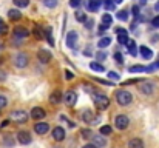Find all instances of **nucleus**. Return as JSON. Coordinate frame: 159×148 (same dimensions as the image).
Masks as SVG:
<instances>
[{"label": "nucleus", "instance_id": "f257e3e1", "mask_svg": "<svg viewBox=\"0 0 159 148\" xmlns=\"http://www.w3.org/2000/svg\"><path fill=\"white\" fill-rule=\"evenodd\" d=\"M114 99H116V102L120 106H127V105H130L133 102V94L130 91H127V90H117L116 94H114Z\"/></svg>", "mask_w": 159, "mask_h": 148}, {"label": "nucleus", "instance_id": "f03ea898", "mask_svg": "<svg viewBox=\"0 0 159 148\" xmlns=\"http://www.w3.org/2000/svg\"><path fill=\"white\" fill-rule=\"evenodd\" d=\"M82 120L85 123H88V125H98L101 122V116H96L93 110H87L82 114Z\"/></svg>", "mask_w": 159, "mask_h": 148}, {"label": "nucleus", "instance_id": "7ed1b4c3", "mask_svg": "<svg viewBox=\"0 0 159 148\" xmlns=\"http://www.w3.org/2000/svg\"><path fill=\"white\" fill-rule=\"evenodd\" d=\"M28 63H30L28 54H25V52L16 54V57H14V66H16V68H20V70H22V68H26Z\"/></svg>", "mask_w": 159, "mask_h": 148}, {"label": "nucleus", "instance_id": "20e7f679", "mask_svg": "<svg viewBox=\"0 0 159 148\" xmlns=\"http://www.w3.org/2000/svg\"><path fill=\"white\" fill-rule=\"evenodd\" d=\"M94 105H96V108L98 110H107L108 106H110V99L107 97L105 94H94Z\"/></svg>", "mask_w": 159, "mask_h": 148}, {"label": "nucleus", "instance_id": "39448f33", "mask_svg": "<svg viewBox=\"0 0 159 148\" xmlns=\"http://www.w3.org/2000/svg\"><path fill=\"white\" fill-rule=\"evenodd\" d=\"M11 119H12L16 123H25V122L28 120V114H26V111H23V110H16V111L11 113Z\"/></svg>", "mask_w": 159, "mask_h": 148}, {"label": "nucleus", "instance_id": "423d86ee", "mask_svg": "<svg viewBox=\"0 0 159 148\" xmlns=\"http://www.w3.org/2000/svg\"><path fill=\"white\" fill-rule=\"evenodd\" d=\"M114 125H116L117 130H125V128H128V125H130V119H128V116H125V114H119V116H116V119H114Z\"/></svg>", "mask_w": 159, "mask_h": 148}, {"label": "nucleus", "instance_id": "0eeeda50", "mask_svg": "<svg viewBox=\"0 0 159 148\" xmlns=\"http://www.w3.org/2000/svg\"><path fill=\"white\" fill-rule=\"evenodd\" d=\"M77 40H79V34H77L76 31H70V33L66 34V37H65V43H66L68 48H76Z\"/></svg>", "mask_w": 159, "mask_h": 148}, {"label": "nucleus", "instance_id": "6e6552de", "mask_svg": "<svg viewBox=\"0 0 159 148\" xmlns=\"http://www.w3.org/2000/svg\"><path fill=\"white\" fill-rule=\"evenodd\" d=\"M76 102H77V94H76L74 91H66V93L63 94V103H65L66 106H74Z\"/></svg>", "mask_w": 159, "mask_h": 148}, {"label": "nucleus", "instance_id": "1a4fd4ad", "mask_svg": "<svg viewBox=\"0 0 159 148\" xmlns=\"http://www.w3.org/2000/svg\"><path fill=\"white\" fill-rule=\"evenodd\" d=\"M28 36H30V31H28L26 28L17 26V28H14V31H12V37H14V39H19V40H23V39H26Z\"/></svg>", "mask_w": 159, "mask_h": 148}, {"label": "nucleus", "instance_id": "9d476101", "mask_svg": "<svg viewBox=\"0 0 159 148\" xmlns=\"http://www.w3.org/2000/svg\"><path fill=\"white\" fill-rule=\"evenodd\" d=\"M116 34H117V42L120 43V45H127L128 43V33H127V29H124V28H116Z\"/></svg>", "mask_w": 159, "mask_h": 148}, {"label": "nucleus", "instance_id": "9b49d317", "mask_svg": "<svg viewBox=\"0 0 159 148\" xmlns=\"http://www.w3.org/2000/svg\"><path fill=\"white\" fill-rule=\"evenodd\" d=\"M51 57H53V56H51V52H50V51H48V49H39V51H37V59H39V62H40V63H43V65H45V63H48V62H50V60H51Z\"/></svg>", "mask_w": 159, "mask_h": 148}, {"label": "nucleus", "instance_id": "f8f14e48", "mask_svg": "<svg viewBox=\"0 0 159 148\" xmlns=\"http://www.w3.org/2000/svg\"><path fill=\"white\" fill-rule=\"evenodd\" d=\"M17 141H19L22 145H26V144H31L33 137H31V134H30L28 131H19V133H17Z\"/></svg>", "mask_w": 159, "mask_h": 148}, {"label": "nucleus", "instance_id": "ddd939ff", "mask_svg": "<svg viewBox=\"0 0 159 148\" xmlns=\"http://www.w3.org/2000/svg\"><path fill=\"white\" fill-rule=\"evenodd\" d=\"M139 91H141L142 94H147V96H148V94H152V93L155 91V83L147 80V82H144V83L139 87Z\"/></svg>", "mask_w": 159, "mask_h": 148}, {"label": "nucleus", "instance_id": "4468645a", "mask_svg": "<svg viewBox=\"0 0 159 148\" xmlns=\"http://www.w3.org/2000/svg\"><path fill=\"white\" fill-rule=\"evenodd\" d=\"M65 136H66V133H65V130L62 127H56L53 130V139L56 142H62L65 139Z\"/></svg>", "mask_w": 159, "mask_h": 148}, {"label": "nucleus", "instance_id": "2eb2a0df", "mask_svg": "<svg viewBox=\"0 0 159 148\" xmlns=\"http://www.w3.org/2000/svg\"><path fill=\"white\" fill-rule=\"evenodd\" d=\"M48 130H50V125L47 123V122H37L36 125H34V131L37 133V134H47L48 133Z\"/></svg>", "mask_w": 159, "mask_h": 148}, {"label": "nucleus", "instance_id": "dca6fc26", "mask_svg": "<svg viewBox=\"0 0 159 148\" xmlns=\"http://www.w3.org/2000/svg\"><path fill=\"white\" fill-rule=\"evenodd\" d=\"M45 114H47L45 110L40 108V106H36V108H33V111H31V117H33L34 120H40V119H43Z\"/></svg>", "mask_w": 159, "mask_h": 148}, {"label": "nucleus", "instance_id": "f3484780", "mask_svg": "<svg viewBox=\"0 0 159 148\" xmlns=\"http://www.w3.org/2000/svg\"><path fill=\"white\" fill-rule=\"evenodd\" d=\"M102 3H104L102 0H88V2H87V9H88L90 12H96V11L101 8Z\"/></svg>", "mask_w": 159, "mask_h": 148}, {"label": "nucleus", "instance_id": "a211bd4d", "mask_svg": "<svg viewBox=\"0 0 159 148\" xmlns=\"http://www.w3.org/2000/svg\"><path fill=\"white\" fill-rule=\"evenodd\" d=\"M50 102L54 103V105H59L60 102H63V94H62V91H59V90L53 91L51 96H50Z\"/></svg>", "mask_w": 159, "mask_h": 148}, {"label": "nucleus", "instance_id": "6ab92c4d", "mask_svg": "<svg viewBox=\"0 0 159 148\" xmlns=\"http://www.w3.org/2000/svg\"><path fill=\"white\" fill-rule=\"evenodd\" d=\"M139 54H141L145 60H150V59L153 57V51L148 48V47H144V45H142V47H139Z\"/></svg>", "mask_w": 159, "mask_h": 148}, {"label": "nucleus", "instance_id": "aec40b11", "mask_svg": "<svg viewBox=\"0 0 159 148\" xmlns=\"http://www.w3.org/2000/svg\"><path fill=\"white\" fill-rule=\"evenodd\" d=\"M91 139H93V144H94L98 148H104L107 145V139L102 136V134H99V136H93Z\"/></svg>", "mask_w": 159, "mask_h": 148}, {"label": "nucleus", "instance_id": "412c9836", "mask_svg": "<svg viewBox=\"0 0 159 148\" xmlns=\"http://www.w3.org/2000/svg\"><path fill=\"white\" fill-rule=\"evenodd\" d=\"M8 17L11 19V20H14V22H17V20H20L22 19V12L19 11V9H9L8 11Z\"/></svg>", "mask_w": 159, "mask_h": 148}, {"label": "nucleus", "instance_id": "4be33fe9", "mask_svg": "<svg viewBox=\"0 0 159 148\" xmlns=\"http://www.w3.org/2000/svg\"><path fill=\"white\" fill-rule=\"evenodd\" d=\"M90 68L93 70V71H96V73H104L105 71V68H104V65L101 63V62H90Z\"/></svg>", "mask_w": 159, "mask_h": 148}, {"label": "nucleus", "instance_id": "5701e85b", "mask_svg": "<svg viewBox=\"0 0 159 148\" xmlns=\"http://www.w3.org/2000/svg\"><path fill=\"white\" fill-rule=\"evenodd\" d=\"M110 43H111V37L104 36V37H101V39H99V42H98V47H99L101 49H104V48H107Z\"/></svg>", "mask_w": 159, "mask_h": 148}, {"label": "nucleus", "instance_id": "b1692460", "mask_svg": "<svg viewBox=\"0 0 159 148\" xmlns=\"http://www.w3.org/2000/svg\"><path fill=\"white\" fill-rule=\"evenodd\" d=\"M128 148H144V142H142V139H138V137L131 139V141L128 142Z\"/></svg>", "mask_w": 159, "mask_h": 148}, {"label": "nucleus", "instance_id": "393cba45", "mask_svg": "<svg viewBox=\"0 0 159 148\" xmlns=\"http://www.w3.org/2000/svg\"><path fill=\"white\" fill-rule=\"evenodd\" d=\"M45 37H47V42L51 45V47H54V37H53V29L48 26V28H45Z\"/></svg>", "mask_w": 159, "mask_h": 148}, {"label": "nucleus", "instance_id": "a878e982", "mask_svg": "<svg viewBox=\"0 0 159 148\" xmlns=\"http://www.w3.org/2000/svg\"><path fill=\"white\" fill-rule=\"evenodd\" d=\"M3 145L6 147H14V137L11 134H5L3 136Z\"/></svg>", "mask_w": 159, "mask_h": 148}, {"label": "nucleus", "instance_id": "bb28decb", "mask_svg": "<svg viewBox=\"0 0 159 148\" xmlns=\"http://www.w3.org/2000/svg\"><path fill=\"white\" fill-rule=\"evenodd\" d=\"M116 17H117L119 20L125 22V20H128V11H127V9H120V11H117Z\"/></svg>", "mask_w": 159, "mask_h": 148}, {"label": "nucleus", "instance_id": "cd10ccee", "mask_svg": "<svg viewBox=\"0 0 159 148\" xmlns=\"http://www.w3.org/2000/svg\"><path fill=\"white\" fill-rule=\"evenodd\" d=\"M128 71L130 73H144V71H147V68L142 66V65H133V66L128 68Z\"/></svg>", "mask_w": 159, "mask_h": 148}, {"label": "nucleus", "instance_id": "c85d7f7f", "mask_svg": "<svg viewBox=\"0 0 159 148\" xmlns=\"http://www.w3.org/2000/svg\"><path fill=\"white\" fill-rule=\"evenodd\" d=\"M102 23L110 28V26L113 25V16H111V14H104V16H102Z\"/></svg>", "mask_w": 159, "mask_h": 148}, {"label": "nucleus", "instance_id": "c756f323", "mask_svg": "<svg viewBox=\"0 0 159 148\" xmlns=\"http://www.w3.org/2000/svg\"><path fill=\"white\" fill-rule=\"evenodd\" d=\"M74 17H76L77 22H85V20H87V14H85L84 11H76V12H74Z\"/></svg>", "mask_w": 159, "mask_h": 148}, {"label": "nucleus", "instance_id": "7c9ffc66", "mask_svg": "<svg viewBox=\"0 0 159 148\" xmlns=\"http://www.w3.org/2000/svg\"><path fill=\"white\" fill-rule=\"evenodd\" d=\"M127 48H128V51H130L131 56H136V43H134V40H128Z\"/></svg>", "mask_w": 159, "mask_h": 148}, {"label": "nucleus", "instance_id": "2f4dec72", "mask_svg": "<svg viewBox=\"0 0 159 148\" xmlns=\"http://www.w3.org/2000/svg\"><path fill=\"white\" fill-rule=\"evenodd\" d=\"M42 3L47 6V8H56L59 5V0H42Z\"/></svg>", "mask_w": 159, "mask_h": 148}, {"label": "nucleus", "instance_id": "473e14b6", "mask_svg": "<svg viewBox=\"0 0 159 148\" xmlns=\"http://www.w3.org/2000/svg\"><path fill=\"white\" fill-rule=\"evenodd\" d=\"M12 2L17 8H26L30 5V0H12Z\"/></svg>", "mask_w": 159, "mask_h": 148}, {"label": "nucleus", "instance_id": "72a5a7b5", "mask_svg": "<svg viewBox=\"0 0 159 148\" xmlns=\"http://www.w3.org/2000/svg\"><path fill=\"white\" fill-rule=\"evenodd\" d=\"M34 36H36L37 39H42V37H45V29H42L40 26H36V29H34Z\"/></svg>", "mask_w": 159, "mask_h": 148}, {"label": "nucleus", "instance_id": "f704fd0d", "mask_svg": "<svg viewBox=\"0 0 159 148\" xmlns=\"http://www.w3.org/2000/svg\"><path fill=\"white\" fill-rule=\"evenodd\" d=\"M111 131H113V128H111L110 125H104V127H101V134H102V136H108V134H111Z\"/></svg>", "mask_w": 159, "mask_h": 148}, {"label": "nucleus", "instance_id": "c9c22d12", "mask_svg": "<svg viewBox=\"0 0 159 148\" xmlns=\"http://www.w3.org/2000/svg\"><path fill=\"white\" fill-rule=\"evenodd\" d=\"M80 134H82V137H85V139H88V137H93V131H91L90 128H84V130L80 131Z\"/></svg>", "mask_w": 159, "mask_h": 148}, {"label": "nucleus", "instance_id": "e433bc0d", "mask_svg": "<svg viewBox=\"0 0 159 148\" xmlns=\"http://www.w3.org/2000/svg\"><path fill=\"white\" fill-rule=\"evenodd\" d=\"M104 5H105V8L108 9V11H111V9L116 8V3H114L113 0H104Z\"/></svg>", "mask_w": 159, "mask_h": 148}, {"label": "nucleus", "instance_id": "4c0bfd02", "mask_svg": "<svg viewBox=\"0 0 159 148\" xmlns=\"http://www.w3.org/2000/svg\"><path fill=\"white\" fill-rule=\"evenodd\" d=\"M8 33V26H6V23L5 22H2L0 20V36H5Z\"/></svg>", "mask_w": 159, "mask_h": 148}, {"label": "nucleus", "instance_id": "58836bf2", "mask_svg": "<svg viewBox=\"0 0 159 148\" xmlns=\"http://www.w3.org/2000/svg\"><path fill=\"white\" fill-rule=\"evenodd\" d=\"M107 57V54L104 52V51H98L96 52V59H98V62H104Z\"/></svg>", "mask_w": 159, "mask_h": 148}, {"label": "nucleus", "instance_id": "ea45409f", "mask_svg": "<svg viewBox=\"0 0 159 148\" xmlns=\"http://www.w3.org/2000/svg\"><path fill=\"white\" fill-rule=\"evenodd\" d=\"M6 105H8V99L5 97L3 94H0V111H2V110H3Z\"/></svg>", "mask_w": 159, "mask_h": 148}, {"label": "nucleus", "instance_id": "a19ab883", "mask_svg": "<svg viewBox=\"0 0 159 148\" xmlns=\"http://www.w3.org/2000/svg\"><path fill=\"white\" fill-rule=\"evenodd\" d=\"M108 79H111V80H119V74H117L116 71H110V73H108Z\"/></svg>", "mask_w": 159, "mask_h": 148}, {"label": "nucleus", "instance_id": "79ce46f5", "mask_svg": "<svg viewBox=\"0 0 159 148\" xmlns=\"http://www.w3.org/2000/svg\"><path fill=\"white\" fill-rule=\"evenodd\" d=\"M80 3H82V0H70L71 8H77V6H80Z\"/></svg>", "mask_w": 159, "mask_h": 148}, {"label": "nucleus", "instance_id": "37998d69", "mask_svg": "<svg viewBox=\"0 0 159 148\" xmlns=\"http://www.w3.org/2000/svg\"><path fill=\"white\" fill-rule=\"evenodd\" d=\"M84 23H85V25H84V26H85V28H87V29H91V28H93V23H94V22H93V20H91V19H90V20H88V19H87V20H85V22H84Z\"/></svg>", "mask_w": 159, "mask_h": 148}, {"label": "nucleus", "instance_id": "c03bdc74", "mask_svg": "<svg viewBox=\"0 0 159 148\" xmlns=\"http://www.w3.org/2000/svg\"><path fill=\"white\" fill-rule=\"evenodd\" d=\"M114 59H116V62H117V63H122V62H124V59H122V54H120V52H117V51L114 52Z\"/></svg>", "mask_w": 159, "mask_h": 148}, {"label": "nucleus", "instance_id": "a18cd8bd", "mask_svg": "<svg viewBox=\"0 0 159 148\" xmlns=\"http://www.w3.org/2000/svg\"><path fill=\"white\" fill-rule=\"evenodd\" d=\"M131 11H133V12H131V14H133V16H134V17H138V16H139V14H141V12H139V11H141V9H139V6H138V5H134V6H133V9H131Z\"/></svg>", "mask_w": 159, "mask_h": 148}, {"label": "nucleus", "instance_id": "49530a36", "mask_svg": "<svg viewBox=\"0 0 159 148\" xmlns=\"http://www.w3.org/2000/svg\"><path fill=\"white\" fill-rule=\"evenodd\" d=\"M65 77H66L68 80H71V79H74V74H73L70 70H65Z\"/></svg>", "mask_w": 159, "mask_h": 148}, {"label": "nucleus", "instance_id": "de8ad7c7", "mask_svg": "<svg viewBox=\"0 0 159 148\" xmlns=\"http://www.w3.org/2000/svg\"><path fill=\"white\" fill-rule=\"evenodd\" d=\"M152 25H153L155 28H159V16L153 17V20H152Z\"/></svg>", "mask_w": 159, "mask_h": 148}, {"label": "nucleus", "instance_id": "09e8293b", "mask_svg": "<svg viewBox=\"0 0 159 148\" xmlns=\"http://www.w3.org/2000/svg\"><path fill=\"white\" fill-rule=\"evenodd\" d=\"M84 56H85V57H91V56H93V51H91V48L85 49V51H84Z\"/></svg>", "mask_w": 159, "mask_h": 148}, {"label": "nucleus", "instance_id": "8fccbe9b", "mask_svg": "<svg viewBox=\"0 0 159 148\" xmlns=\"http://www.w3.org/2000/svg\"><path fill=\"white\" fill-rule=\"evenodd\" d=\"M138 82H141L139 79H131V80H127V82H124V85H130V83H138Z\"/></svg>", "mask_w": 159, "mask_h": 148}, {"label": "nucleus", "instance_id": "3c124183", "mask_svg": "<svg viewBox=\"0 0 159 148\" xmlns=\"http://www.w3.org/2000/svg\"><path fill=\"white\" fill-rule=\"evenodd\" d=\"M105 29H108V26L104 25V23H101V25H99V34H101V33H104Z\"/></svg>", "mask_w": 159, "mask_h": 148}, {"label": "nucleus", "instance_id": "603ef678", "mask_svg": "<svg viewBox=\"0 0 159 148\" xmlns=\"http://www.w3.org/2000/svg\"><path fill=\"white\" fill-rule=\"evenodd\" d=\"M3 80H6V73L0 71V82H3Z\"/></svg>", "mask_w": 159, "mask_h": 148}, {"label": "nucleus", "instance_id": "864d4df0", "mask_svg": "<svg viewBox=\"0 0 159 148\" xmlns=\"http://www.w3.org/2000/svg\"><path fill=\"white\" fill-rule=\"evenodd\" d=\"M82 148H98V147H96L94 144H87V145H84Z\"/></svg>", "mask_w": 159, "mask_h": 148}, {"label": "nucleus", "instance_id": "5fc2aeb1", "mask_svg": "<svg viewBox=\"0 0 159 148\" xmlns=\"http://www.w3.org/2000/svg\"><path fill=\"white\" fill-rule=\"evenodd\" d=\"M8 123H9V120H3V122H2V123H0V127H6V125H8Z\"/></svg>", "mask_w": 159, "mask_h": 148}, {"label": "nucleus", "instance_id": "6e6d98bb", "mask_svg": "<svg viewBox=\"0 0 159 148\" xmlns=\"http://www.w3.org/2000/svg\"><path fill=\"white\" fill-rule=\"evenodd\" d=\"M147 3V0H139V5H145Z\"/></svg>", "mask_w": 159, "mask_h": 148}, {"label": "nucleus", "instance_id": "4d7b16f0", "mask_svg": "<svg viewBox=\"0 0 159 148\" xmlns=\"http://www.w3.org/2000/svg\"><path fill=\"white\" fill-rule=\"evenodd\" d=\"M122 2H124V0H114V3H116V5H117V3H122Z\"/></svg>", "mask_w": 159, "mask_h": 148}, {"label": "nucleus", "instance_id": "13d9d810", "mask_svg": "<svg viewBox=\"0 0 159 148\" xmlns=\"http://www.w3.org/2000/svg\"><path fill=\"white\" fill-rule=\"evenodd\" d=\"M155 8H156V11H159V2L156 3V6H155Z\"/></svg>", "mask_w": 159, "mask_h": 148}, {"label": "nucleus", "instance_id": "bf43d9fd", "mask_svg": "<svg viewBox=\"0 0 159 148\" xmlns=\"http://www.w3.org/2000/svg\"><path fill=\"white\" fill-rule=\"evenodd\" d=\"M53 148H60V147H53Z\"/></svg>", "mask_w": 159, "mask_h": 148}, {"label": "nucleus", "instance_id": "052dcab7", "mask_svg": "<svg viewBox=\"0 0 159 148\" xmlns=\"http://www.w3.org/2000/svg\"><path fill=\"white\" fill-rule=\"evenodd\" d=\"M0 62H2V59H0Z\"/></svg>", "mask_w": 159, "mask_h": 148}, {"label": "nucleus", "instance_id": "680f3d73", "mask_svg": "<svg viewBox=\"0 0 159 148\" xmlns=\"http://www.w3.org/2000/svg\"><path fill=\"white\" fill-rule=\"evenodd\" d=\"M158 60H159V59H158Z\"/></svg>", "mask_w": 159, "mask_h": 148}]
</instances>
